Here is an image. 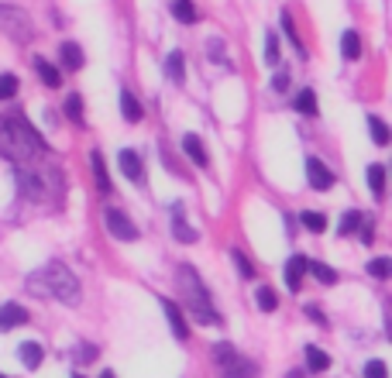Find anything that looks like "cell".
Wrapping results in <instances>:
<instances>
[{"instance_id":"1","label":"cell","mask_w":392,"mask_h":378,"mask_svg":"<svg viewBox=\"0 0 392 378\" xmlns=\"http://www.w3.org/2000/svg\"><path fill=\"white\" fill-rule=\"evenodd\" d=\"M45 152L41 135L24 117H0V155L11 162H28Z\"/></svg>"},{"instance_id":"2","label":"cell","mask_w":392,"mask_h":378,"mask_svg":"<svg viewBox=\"0 0 392 378\" xmlns=\"http://www.w3.org/2000/svg\"><path fill=\"white\" fill-rule=\"evenodd\" d=\"M28 289H31V293H38V296L62 299V303H69V306H76V303H79L76 275H73L66 265H59V261L45 265V268L35 272V275H28Z\"/></svg>"},{"instance_id":"3","label":"cell","mask_w":392,"mask_h":378,"mask_svg":"<svg viewBox=\"0 0 392 378\" xmlns=\"http://www.w3.org/2000/svg\"><path fill=\"white\" fill-rule=\"evenodd\" d=\"M179 289H182V299H186L190 313H193L200 323H210V327H217V323H220V313H217L214 303H210L207 285L200 282V275H196L190 265H182V268H179Z\"/></svg>"},{"instance_id":"4","label":"cell","mask_w":392,"mask_h":378,"mask_svg":"<svg viewBox=\"0 0 392 378\" xmlns=\"http://www.w3.org/2000/svg\"><path fill=\"white\" fill-rule=\"evenodd\" d=\"M214 361L220 368V378H255V361L237 355L234 344H217Z\"/></svg>"},{"instance_id":"5","label":"cell","mask_w":392,"mask_h":378,"mask_svg":"<svg viewBox=\"0 0 392 378\" xmlns=\"http://www.w3.org/2000/svg\"><path fill=\"white\" fill-rule=\"evenodd\" d=\"M103 224H107V231H110L118 241H128V244L138 241V227L128 220L124 210H118V206H107V210H103Z\"/></svg>"},{"instance_id":"6","label":"cell","mask_w":392,"mask_h":378,"mask_svg":"<svg viewBox=\"0 0 392 378\" xmlns=\"http://www.w3.org/2000/svg\"><path fill=\"white\" fill-rule=\"evenodd\" d=\"M0 28H4V31H11L18 41L31 38V21H28V14L18 11V7H0Z\"/></svg>"},{"instance_id":"7","label":"cell","mask_w":392,"mask_h":378,"mask_svg":"<svg viewBox=\"0 0 392 378\" xmlns=\"http://www.w3.org/2000/svg\"><path fill=\"white\" fill-rule=\"evenodd\" d=\"M306 179H310V186L316 193H327L334 186V172L320 159H306Z\"/></svg>"},{"instance_id":"8","label":"cell","mask_w":392,"mask_h":378,"mask_svg":"<svg viewBox=\"0 0 392 378\" xmlns=\"http://www.w3.org/2000/svg\"><path fill=\"white\" fill-rule=\"evenodd\" d=\"M21 323H28V310L18 306V303H4V306H0V334H4V330H14Z\"/></svg>"},{"instance_id":"9","label":"cell","mask_w":392,"mask_h":378,"mask_svg":"<svg viewBox=\"0 0 392 378\" xmlns=\"http://www.w3.org/2000/svg\"><path fill=\"white\" fill-rule=\"evenodd\" d=\"M118 165H120V172H124L131 182L145 179V165H141V159H138V152H131V148H124V152L118 155Z\"/></svg>"},{"instance_id":"10","label":"cell","mask_w":392,"mask_h":378,"mask_svg":"<svg viewBox=\"0 0 392 378\" xmlns=\"http://www.w3.org/2000/svg\"><path fill=\"white\" fill-rule=\"evenodd\" d=\"M162 310H165V320H169V327H172V334L179 340L190 337V327H186V320H182V310H179L172 299H162Z\"/></svg>"},{"instance_id":"11","label":"cell","mask_w":392,"mask_h":378,"mask_svg":"<svg viewBox=\"0 0 392 378\" xmlns=\"http://www.w3.org/2000/svg\"><path fill=\"white\" fill-rule=\"evenodd\" d=\"M172 234H176L182 244H193V241L200 238L193 227L186 224V217H182V203H172Z\"/></svg>"},{"instance_id":"12","label":"cell","mask_w":392,"mask_h":378,"mask_svg":"<svg viewBox=\"0 0 392 378\" xmlns=\"http://www.w3.org/2000/svg\"><path fill=\"white\" fill-rule=\"evenodd\" d=\"M306 261L303 255H293L289 258V265H286V285L293 289V293H299V285H303V275H306Z\"/></svg>"},{"instance_id":"13","label":"cell","mask_w":392,"mask_h":378,"mask_svg":"<svg viewBox=\"0 0 392 378\" xmlns=\"http://www.w3.org/2000/svg\"><path fill=\"white\" fill-rule=\"evenodd\" d=\"M59 56H62V69H69V73H76V69H83V48H79L76 41H66V45H59Z\"/></svg>"},{"instance_id":"14","label":"cell","mask_w":392,"mask_h":378,"mask_svg":"<svg viewBox=\"0 0 392 378\" xmlns=\"http://www.w3.org/2000/svg\"><path fill=\"white\" fill-rule=\"evenodd\" d=\"M35 69H38L41 83L48 86V90H56V86H62V69H56L52 62H45L41 56H35Z\"/></svg>"},{"instance_id":"15","label":"cell","mask_w":392,"mask_h":378,"mask_svg":"<svg viewBox=\"0 0 392 378\" xmlns=\"http://www.w3.org/2000/svg\"><path fill=\"white\" fill-rule=\"evenodd\" d=\"M120 114H124V120H131V124H138V120L145 117V110H141V103H138V97L131 90L120 93Z\"/></svg>"},{"instance_id":"16","label":"cell","mask_w":392,"mask_h":378,"mask_svg":"<svg viewBox=\"0 0 392 378\" xmlns=\"http://www.w3.org/2000/svg\"><path fill=\"white\" fill-rule=\"evenodd\" d=\"M41 358H45V351H41L38 340H24V344H21V364H24V368H38Z\"/></svg>"},{"instance_id":"17","label":"cell","mask_w":392,"mask_h":378,"mask_svg":"<svg viewBox=\"0 0 392 378\" xmlns=\"http://www.w3.org/2000/svg\"><path fill=\"white\" fill-rule=\"evenodd\" d=\"M182 148H186V155H190V162H196V165H200V169H203V165H207V148H203V141L196 138V135H186V138H182Z\"/></svg>"},{"instance_id":"18","label":"cell","mask_w":392,"mask_h":378,"mask_svg":"<svg viewBox=\"0 0 392 378\" xmlns=\"http://www.w3.org/2000/svg\"><path fill=\"white\" fill-rule=\"evenodd\" d=\"M165 76H169L172 83L186 80V62H182V52H172V56L165 59Z\"/></svg>"},{"instance_id":"19","label":"cell","mask_w":392,"mask_h":378,"mask_svg":"<svg viewBox=\"0 0 392 378\" xmlns=\"http://www.w3.org/2000/svg\"><path fill=\"white\" fill-rule=\"evenodd\" d=\"M368 186H372V193L378 199L386 196V165H378V162L368 165Z\"/></svg>"},{"instance_id":"20","label":"cell","mask_w":392,"mask_h":378,"mask_svg":"<svg viewBox=\"0 0 392 378\" xmlns=\"http://www.w3.org/2000/svg\"><path fill=\"white\" fill-rule=\"evenodd\" d=\"M341 52H344V59H361V38H358V31H344V38H341Z\"/></svg>"},{"instance_id":"21","label":"cell","mask_w":392,"mask_h":378,"mask_svg":"<svg viewBox=\"0 0 392 378\" xmlns=\"http://www.w3.org/2000/svg\"><path fill=\"white\" fill-rule=\"evenodd\" d=\"M90 165H93V176H97L100 193H110V176H107V169H103V159H100V152H90Z\"/></svg>"},{"instance_id":"22","label":"cell","mask_w":392,"mask_h":378,"mask_svg":"<svg viewBox=\"0 0 392 378\" xmlns=\"http://www.w3.org/2000/svg\"><path fill=\"white\" fill-rule=\"evenodd\" d=\"M306 272H314L316 282H324V285H334V282H337V272H334L331 265H324V261H306Z\"/></svg>"},{"instance_id":"23","label":"cell","mask_w":392,"mask_h":378,"mask_svg":"<svg viewBox=\"0 0 392 378\" xmlns=\"http://www.w3.org/2000/svg\"><path fill=\"white\" fill-rule=\"evenodd\" d=\"M306 364H310V372H327V368H331V358H327L320 347L310 344V347H306Z\"/></svg>"},{"instance_id":"24","label":"cell","mask_w":392,"mask_h":378,"mask_svg":"<svg viewBox=\"0 0 392 378\" xmlns=\"http://www.w3.org/2000/svg\"><path fill=\"white\" fill-rule=\"evenodd\" d=\"M172 14H176L182 24H193L196 21V7L193 0H172Z\"/></svg>"},{"instance_id":"25","label":"cell","mask_w":392,"mask_h":378,"mask_svg":"<svg viewBox=\"0 0 392 378\" xmlns=\"http://www.w3.org/2000/svg\"><path fill=\"white\" fill-rule=\"evenodd\" d=\"M296 110L314 117V114H316V93H314V90H299V97H296Z\"/></svg>"},{"instance_id":"26","label":"cell","mask_w":392,"mask_h":378,"mask_svg":"<svg viewBox=\"0 0 392 378\" xmlns=\"http://www.w3.org/2000/svg\"><path fill=\"white\" fill-rule=\"evenodd\" d=\"M303 227H306V231H316V234H320V231H327V217H324V214H316V210H303Z\"/></svg>"},{"instance_id":"27","label":"cell","mask_w":392,"mask_h":378,"mask_svg":"<svg viewBox=\"0 0 392 378\" xmlns=\"http://www.w3.org/2000/svg\"><path fill=\"white\" fill-rule=\"evenodd\" d=\"M368 127H372V141H375V145H378V148H386V145H389V127H386V120L368 117Z\"/></svg>"},{"instance_id":"28","label":"cell","mask_w":392,"mask_h":378,"mask_svg":"<svg viewBox=\"0 0 392 378\" xmlns=\"http://www.w3.org/2000/svg\"><path fill=\"white\" fill-rule=\"evenodd\" d=\"M258 306H262L265 313H272L275 306H279V296H275V289H269V285H262V289H258Z\"/></svg>"},{"instance_id":"29","label":"cell","mask_w":392,"mask_h":378,"mask_svg":"<svg viewBox=\"0 0 392 378\" xmlns=\"http://www.w3.org/2000/svg\"><path fill=\"white\" fill-rule=\"evenodd\" d=\"M18 93V76H11V73H0V100H11Z\"/></svg>"},{"instance_id":"30","label":"cell","mask_w":392,"mask_h":378,"mask_svg":"<svg viewBox=\"0 0 392 378\" xmlns=\"http://www.w3.org/2000/svg\"><path fill=\"white\" fill-rule=\"evenodd\" d=\"M66 114H69V120L83 124V97H79V93H73V97L66 100Z\"/></svg>"},{"instance_id":"31","label":"cell","mask_w":392,"mask_h":378,"mask_svg":"<svg viewBox=\"0 0 392 378\" xmlns=\"http://www.w3.org/2000/svg\"><path fill=\"white\" fill-rule=\"evenodd\" d=\"M358 227H361V214L351 210V214H344V220H341V227H337V231H341V234H354Z\"/></svg>"},{"instance_id":"32","label":"cell","mask_w":392,"mask_h":378,"mask_svg":"<svg viewBox=\"0 0 392 378\" xmlns=\"http://www.w3.org/2000/svg\"><path fill=\"white\" fill-rule=\"evenodd\" d=\"M368 272H372L375 279H389V275H392V261L389 258H375L372 265H368Z\"/></svg>"},{"instance_id":"33","label":"cell","mask_w":392,"mask_h":378,"mask_svg":"<svg viewBox=\"0 0 392 378\" xmlns=\"http://www.w3.org/2000/svg\"><path fill=\"white\" fill-rule=\"evenodd\" d=\"M231 258L237 261V272H241V275H244V279H252V275H255V265H252V261L244 258V255H241V251H231Z\"/></svg>"},{"instance_id":"34","label":"cell","mask_w":392,"mask_h":378,"mask_svg":"<svg viewBox=\"0 0 392 378\" xmlns=\"http://www.w3.org/2000/svg\"><path fill=\"white\" fill-rule=\"evenodd\" d=\"M365 378H389L386 361H368V364H365Z\"/></svg>"},{"instance_id":"35","label":"cell","mask_w":392,"mask_h":378,"mask_svg":"<svg viewBox=\"0 0 392 378\" xmlns=\"http://www.w3.org/2000/svg\"><path fill=\"white\" fill-rule=\"evenodd\" d=\"M265 62H269V65H275V62H279V38H275V35H269V38H265Z\"/></svg>"},{"instance_id":"36","label":"cell","mask_w":392,"mask_h":378,"mask_svg":"<svg viewBox=\"0 0 392 378\" xmlns=\"http://www.w3.org/2000/svg\"><path fill=\"white\" fill-rule=\"evenodd\" d=\"M76 358L83 361V364H86V361H93V358H97V347H93V344H79Z\"/></svg>"},{"instance_id":"37","label":"cell","mask_w":392,"mask_h":378,"mask_svg":"<svg viewBox=\"0 0 392 378\" xmlns=\"http://www.w3.org/2000/svg\"><path fill=\"white\" fill-rule=\"evenodd\" d=\"M286 86H289V73L282 69V73H275V76H272V90H279V93H282Z\"/></svg>"},{"instance_id":"38","label":"cell","mask_w":392,"mask_h":378,"mask_svg":"<svg viewBox=\"0 0 392 378\" xmlns=\"http://www.w3.org/2000/svg\"><path fill=\"white\" fill-rule=\"evenodd\" d=\"M306 317L314 320V323H320V327H327V317H324V313H320L316 306H306Z\"/></svg>"},{"instance_id":"39","label":"cell","mask_w":392,"mask_h":378,"mask_svg":"<svg viewBox=\"0 0 392 378\" xmlns=\"http://www.w3.org/2000/svg\"><path fill=\"white\" fill-rule=\"evenodd\" d=\"M100 378H118V375H114V372H103V375H100Z\"/></svg>"},{"instance_id":"40","label":"cell","mask_w":392,"mask_h":378,"mask_svg":"<svg viewBox=\"0 0 392 378\" xmlns=\"http://www.w3.org/2000/svg\"><path fill=\"white\" fill-rule=\"evenodd\" d=\"M73 378H86V375H73Z\"/></svg>"},{"instance_id":"41","label":"cell","mask_w":392,"mask_h":378,"mask_svg":"<svg viewBox=\"0 0 392 378\" xmlns=\"http://www.w3.org/2000/svg\"><path fill=\"white\" fill-rule=\"evenodd\" d=\"M0 378H7V375H0Z\"/></svg>"}]
</instances>
